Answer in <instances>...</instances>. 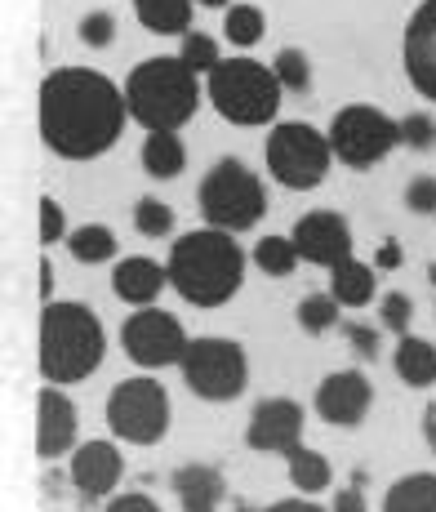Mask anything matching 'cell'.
<instances>
[{"mask_svg": "<svg viewBox=\"0 0 436 512\" xmlns=\"http://www.w3.org/2000/svg\"><path fill=\"white\" fill-rule=\"evenodd\" d=\"M107 428L116 441L130 446H156L170 432V392L165 383H156L152 374L138 379H121L107 392Z\"/></svg>", "mask_w": 436, "mask_h": 512, "instance_id": "8", "label": "cell"}, {"mask_svg": "<svg viewBox=\"0 0 436 512\" xmlns=\"http://www.w3.org/2000/svg\"><path fill=\"white\" fill-rule=\"evenodd\" d=\"M361 481L365 477H356L352 486H343L339 495H334V508L330 512H370V508H365V495H361Z\"/></svg>", "mask_w": 436, "mask_h": 512, "instance_id": "40", "label": "cell"}, {"mask_svg": "<svg viewBox=\"0 0 436 512\" xmlns=\"http://www.w3.org/2000/svg\"><path fill=\"white\" fill-rule=\"evenodd\" d=\"M272 72H276V81H281L290 94H307V90H312V63H307L303 49L285 45L281 54L272 58Z\"/></svg>", "mask_w": 436, "mask_h": 512, "instance_id": "30", "label": "cell"}, {"mask_svg": "<svg viewBox=\"0 0 436 512\" xmlns=\"http://www.w3.org/2000/svg\"><path fill=\"white\" fill-rule=\"evenodd\" d=\"M187 330L174 312L165 308H138L125 317L121 326V348L134 366L143 370H165V366H183L187 357Z\"/></svg>", "mask_w": 436, "mask_h": 512, "instance_id": "11", "label": "cell"}, {"mask_svg": "<svg viewBox=\"0 0 436 512\" xmlns=\"http://www.w3.org/2000/svg\"><path fill=\"white\" fill-rule=\"evenodd\" d=\"M196 0H134L138 23L152 36H187Z\"/></svg>", "mask_w": 436, "mask_h": 512, "instance_id": "22", "label": "cell"}, {"mask_svg": "<svg viewBox=\"0 0 436 512\" xmlns=\"http://www.w3.org/2000/svg\"><path fill=\"white\" fill-rule=\"evenodd\" d=\"M130 103L94 67H58L41 81V139L63 161H94L121 139Z\"/></svg>", "mask_w": 436, "mask_h": 512, "instance_id": "1", "label": "cell"}, {"mask_svg": "<svg viewBox=\"0 0 436 512\" xmlns=\"http://www.w3.org/2000/svg\"><path fill=\"white\" fill-rule=\"evenodd\" d=\"M170 285V268H161L147 254H130L112 268V294L130 308H156V294Z\"/></svg>", "mask_w": 436, "mask_h": 512, "instance_id": "18", "label": "cell"}, {"mask_svg": "<svg viewBox=\"0 0 436 512\" xmlns=\"http://www.w3.org/2000/svg\"><path fill=\"white\" fill-rule=\"evenodd\" d=\"M405 205H410L414 214H436V179L432 174H414V179L405 183Z\"/></svg>", "mask_w": 436, "mask_h": 512, "instance_id": "36", "label": "cell"}, {"mask_svg": "<svg viewBox=\"0 0 436 512\" xmlns=\"http://www.w3.org/2000/svg\"><path fill=\"white\" fill-rule=\"evenodd\" d=\"M379 321H383V330H392V334H410V321H414V303H410V294H401V290H388L379 299Z\"/></svg>", "mask_w": 436, "mask_h": 512, "instance_id": "33", "label": "cell"}, {"mask_svg": "<svg viewBox=\"0 0 436 512\" xmlns=\"http://www.w3.org/2000/svg\"><path fill=\"white\" fill-rule=\"evenodd\" d=\"M290 241H294V250H299V259L316 263V268H330L334 272L339 263L352 259V228H348V219H343V214H334V210L303 214V219L294 223Z\"/></svg>", "mask_w": 436, "mask_h": 512, "instance_id": "13", "label": "cell"}, {"mask_svg": "<svg viewBox=\"0 0 436 512\" xmlns=\"http://www.w3.org/2000/svg\"><path fill=\"white\" fill-rule=\"evenodd\" d=\"M201 5H205V9H223L227 0H201Z\"/></svg>", "mask_w": 436, "mask_h": 512, "instance_id": "45", "label": "cell"}, {"mask_svg": "<svg viewBox=\"0 0 436 512\" xmlns=\"http://www.w3.org/2000/svg\"><path fill=\"white\" fill-rule=\"evenodd\" d=\"M312 406H316V415L325 423H334V428H361L374 406V383L365 379L361 370H334L316 383Z\"/></svg>", "mask_w": 436, "mask_h": 512, "instance_id": "14", "label": "cell"}, {"mask_svg": "<svg viewBox=\"0 0 436 512\" xmlns=\"http://www.w3.org/2000/svg\"><path fill=\"white\" fill-rule=\"evenodd\" d=\"M143 170L152 179H178L187 170V147L178 134H147L143 143Z\"/></svg>", "mask_w": 436, "mask_h": 512, "instance_id": "25", "label": "cell"}, {"mask_svg": "<svg viewBox=\"0 0 436 512\" xmlns=\"http://www.w3.org/2000/svg\"><path fill=\"white\" fill-rule=\"evenodd\" d=\"M41 299L54 303V263L41 259Z\"/></svg>", "mask_w": 436, "mask_h": 512, "instance_id": "44", "label": "cell"}, {"mask_svg": "<svg viewBox=\"0 0 436 512\" xmlns=\"http://www.w3.org/2000/svg\"><path fill=\"white\" fill-rule=\"evenodd\" d=\"M183 383L201 401H236L250 383V361L236 339H218V334H201L187 343L183 357Z\"/></svg>", "mask_w": 436, "mask_h": 512, "instance_id": "9", "label": "cell"}, {"mask_svg": "<svg viewBox=\"0 0 436 512\" xmlns=\"http://www.w3.org/2000/svg\"><path fill=\"white\" fill-rule=\"evenodd\" d=\"M299 263L303 259H299L290 236H263V241L254 245V268H259L263 277H290Z\"/></svg>", "mask_w": 436, "mask_h": 512, "instance_id": "27", "label": "cell"}, {"mask_svg": "<svg viewBox=\"0 0 436 512\" xmlns=\"http://www.w3.org/2000/svg\"><path fill=\"white\" fill-rule=\"evenodd\" d=\"M285 464H290V486L299 490L303 499H312V495H321V490L334 486V468H330V459H325L321 450L299 446Z\"/></svg>", "mask_w": 436, "mask_h": 512, "instance_id": "24", "label": "cell"}, {"mask_svg": "<svg viewBox=\"0 0 436 512\" xmlns=\"http://www.w3.org/2000/svg\"><path fill=\"white\" fill-rule=\"evenodd\" d=\"M401 58H405L410 85L436 103V0H423V5L410 14L405 41H401Z\"/></svg>", "mask_w": 436, "mask_h": 512, "instance_id": "15", "label": "cell"}, {"mask_svg": "<svg viewBox=\"0 0 436 512\" xmlns=\"http://www.w3.org/2000/svg\"><path fill=\"white\" fill-rule=\"evenodd\" d=\"M125 103L147 134H178L201 107V85L183 58H143L125 81Z\"/></svg>", "mask_w": 436, "mask_h": 512, "instance_id": "4", "label": "cell"}, {"mask_svg": "<svg viewBox=\"0 0 436 512\" xmlns=\"http://www.w3.org/2000/svg\"><path fill=\"white\" fill-rule=\"evenodd\" d=\"M343 339L356 348V357H379V330L365 326V321H343Z\"/></svg>", "mask_w": 436, "mask_h": 512, "instance_id": "38", "label": "cell"}, {"mask_svg": "<svg viewBox=\"0 0 436 512\" xmlns=\"http://www.w3.org/2000/svg\"><path fill=\"white\" fill-rule=\"evenodd\" d=\"M423 441H428V450L436 455V397L428 401V410H423Z\"/></svg>", "mask_w": 436, "mask_h": 512, "instance_id": "43", "label": "cell"}, {"mask_svg": "<svg viewBox=\"0 0 436 512\" xmlns=\"http://www.w3.org/2000/svg\"><path fill=\"white\" fill-rule=\"evenodd\" d=\"M383 512H436V472H405L383 495Z\"/></svg>", "mask_w": 436, "mask_h": 512, "instance_id": "21", "label": "cell"}, {"mask_svg": "<svg viewBox=\"0 0 436 512\" xmlns=\"http://www.w3.org/2000/svg\"><path fill=\"white\" fill-rule=\"evenodd\" d=\"M196 205H201L210 228L236 236V232H250L267 214V187L245 161L223 156V161L210 165V174L196 187Z\"/></svg>", "mask_w": 436, "mask_h": 512, "instance_id": "6", "label": "cell"}, {"mask_svg": "<svg viewBox=\"0 0 436 512\" xmlns=\"http://www.w3.org/2000/svg\"><path fill=\"white\" fill-rule=\"evenodd\" d=\"M339 299L334 294H307V299H299V330L303 334H325V330H334L339 326Z\"/></svg>", "mask_w": 436, "mask_h": 512, "instance_id": "29", "label": "cell"}, {"mask_svg": "<svg viewBox=\"0 0 436 512\" xmlns=\"http://www.w3.org/2000/svg\"><path fill=\"white\" fill-rule=\"evenodd\" d=\"M263 156H267L272 179L281 187H290V192H312V187H321L325 174H330L334 147H330V134L312 130L307 121H281L267 134Z\"/></svg>", "mask_w": 436, "mask_h": 512, "instance_id": "7", "label": "cell"}, {"mask_svg": "<svg viewBox=\"0 0 436 512\" xmlns=\"http://www.w3.org/2000/svg\"><path fill=\"white\" fill-rule=\"evenodd\" d=\"M325 134H330L334 161H343L348 170H370V165H379L383 156H392L401 147V121H392L388 112L365 107V103L334 112Z\"/></svg>", "mask_w": 436, "mask_h": 512, "instance_id": "10", "label": "cell"}, {"mask_svg": "<svg viewBox=\"0 0 436 512\" xmlns=\"http://www.w3.org/2000/svg\"><path fill=\"white\" fill-rule=\"evenodd\" d=\"M134 228L143 236H170L174 232V210L161 201V196H143L134 205Z\"/></svg>", "mask_w": 436, "mask_h": 512, "instance_id": "31", "label": "cell"}, {"mask_svg": "<svg viewBox=\"0 0 436 512\" xmlns=\"http://www.w3.org/2000/svg\"><path fill=\"white\" fill-rule=\"evenodd\" d=\"M178 58H183V63L192 67L196 76H201V72L210 76L214 67L223 63V58H218V41H214V36H205V32H187L183 36V49H178Z\"/></svg>", "mask_w": 436, "mask_h": 512, "instance_id": "32", "label": "cell"}, {"mask_svg": "<svg viewBox=\"0 0 436 512\" xmlns=\"http://www.w3.org/2000/svg\"><path fill=\"white\" fill-rule=\"evenodd\" d=\"M259 512H330V508H321V504H312V499H276V504H267Z\"/></svg>", "mask_w": 436, "mask_h": 512, "instance_id": "41", "label": "cell"}, {"mask_svg": "<svg viewBox=\"0 0 436 512\" xmlns=\"http://www.w3.org/2000/svg\"><path fill=\"white\" fill-rule=\"evenodd\" d=\"M210 94L214 112L232 125H272L281 112L285 85L276 81V72L259 58H223L210 72Z\"/></svg>", "mask_w": 436, "mask_h": 512, "instance_id": "5", "label": "cell"}, {"mask_svg": "<svg viewBox=\"0 0 436 512\" xmlns=\"http://www.w3.org/2000/svg\"><path fill=\"white\" fill-rule=\"evenodd\" d=\"M81 41H85V45H94V49L112 45V41H116V18H112V14H103V9L85 14V18H81Z\"/></svg>", "mask_w": 436, "mask_h": 512, "instance_id": "35", "label": "cell"}, {"mask_svg": "<svg viewBox=\"0 0 436 512\" xmlns=\"http://www.w3.org/2000/svg\"><path fill=\"white\" fill-rule=\"evenodd\" d=\"M174 495H178V508L183 512H218V504L227 499V481L214 464H183L174 468L170 477Z\"/></svg>", "mask_w": 436, "mask_h": 512, "instance_id": "19", "label": "cell"}, {"mask_svg": "<svg viewBox=\"0 0 436 512\" xmlns=\"http://www.w3.org/2000/svg\"><path fill=\"white\" fill-rule=\"evenodd\" d=\"M63 236H72L67 232L63 205H58L54 196H41V245H54V241H63Z\"/></svg>", "mask_w": 436, "mask_h": 512, "instance_id": "37", "label": "cell"}, {"mask_svg": "<svg viewBox=\"0 0 436 512\" xmlns=\"http://www.w3.org/2000/svg\"><path fill=\"white\" fill-rule=\"evenodd\" d=\"M107 512H161V504L152 495H143V490H130V495L107 499Z\"/></svg>", "mask_w": 436, "mask_h": 512, "instance_id": "39", "label": "cell"}, {"mask_svg": "<svg viewBox=\"0 0 436 512\" xmlns=\"http://www.w3.org/2000/svg\"><path fill=\"white\" fill-rule=\"evenodd\" d=\"M401 143L414 147V152H432V147H436V121L428 112L401 116Z\"/></svg>", "mask_w": 436, "mask_h": 512, "instance_id": "34", "label": "cell"}, {"mask_svg": "<svg viewBox=\"0 0 436 512\" xmlns=\"http://www.w3.org/2000/svg\"><path fill=\"white\" fill-rule=\"evenodd\" d=\"M170 285L192 308H223L245 285V250L218 228L183 232L170 245Z\"/></svg>", "mask_w": 436, "mask_h": 512, "instance_id": "2", "label": "cell"}, {"mask_svg": "<svg viewBox=\"0 0 436 512\" xmlns=\"http://www.w3.org/2000/svg\"><path fill=\"white\" fill-rule=\"evenodd\" d=\"M67 250H72L76 263L94 268V263L116 259V232L107 228V223H85V228H76L72 236H67Z\"/></svg>", "mask_w": 436, "mask_h": 512, "instance_id": "26", "label": "cell"}, {"mask_svg": "<svg viewBox=\"0 0 436 512\" xmlns=\"http://www.w3.org/2000/svg\"><path fill=\"white\" fill-rule=\"evenodd\" d=\"M330 294L339 299V308H365L374 303V268L361 259H348L330 272Z\"/></svg>", "mask_w": 436, "mask_h": 512, "instance_id": "23", "label": "cell"}, {"mask_svg": "<svg viewBox=\"0 0 436 512\" xmlns=\"http://www.w3.org/2000/svg\"><path fill=\"white\" fill-rule=\"evenodd\" d=\"M107 357V334L94 308L76 299H58L41 308V374L45 383L63 388V383L89 379Z\"/></svg>", "mask_w": 436, "mask_h": 512, "instance_id": "3", "label": "cell"}, {"mask_svg": "<svg viewBox=\"0 0 436 512\" xmlns=\"http://www.w3.org/2000/svg\"><path fill=\"white\" fill-rule=\"evenodd\" d=\"M72 486L94 504V499H107L125 477V459H121V446L116 441H81L72 450Z\"/></svg>", "mask_w": 436, "mask_h": 512, "instance_id": "17", "label": "cell"}, {"mask_svg": "<svg viewBox=\"0 0 436 512\" xmlns=\"http://www.w3.org/2000/svg\"><path fill=\"white\" fill-rule=\"evenodd\" d=\"M428 272H432V285H436V263H432V268H428Z\"/></svg>", "mask_w": 436, "mask_h": 512, "instance_id": "46", "label": "cell"}, {"mask_svg": "<svg viewBox=\"0 0 436 512\" xmlns=\"http://www.w3.org/2000/svg\"><path fill=\"white\" fill-rule=\"evenodd\" d=\"M76 432H81V415H76L72 397L45 383L36 397V455L49 464V459L76 450Z\"/></svg>", "mask_w": 436, "mask_h": 512, "instance_id": "16", "label": "cell"}, {"mask_svg": "<svg viewBox=\"0 0 436 512\" xmlns=\"http://www.w3.org/2000/svg\"><path fill=\"white\" fill-rule=\"evenodd\" d=\"M263 27H267V18H263L259 5H227L223 32H227V41H232L236 49L259 45V41H263Z\"/></svg>", "mask_w": 436, "mask_h": 512, "instance_id": "28", "label": "cell"}, {"mask_svg": "<svg viewBox=\"0 0 436 512\" xmlns=\"http://www.w3.org/2000/svg\"><path fill=\"white\" fill-rule=\"evenodd\" d=\"M392 370L405 388H432L436 383V343L419 339V334H405L392 352Z\"/></svg>", "mask_w": 436, "mask_h": 512, "instance_id": "20", "label": "cell"}, {"mask_svg": "<svg viewBox=\"0 0 436 512\" xmlns=\"http://www.w3.org/2000/svg\"><path fill=\"white\" fill-rule=\"evenodd\" d=\"M374 263H379V268H388V272H392V268H401V245H396L392 236H388V241L379 245V254H374Z\"/></svg>", "mask_w": 436, "mask_h": 512, "instance_id": "42", "label": "cell"}, {"mask_svg": "<svg viewBox=\"0 0 436 512\" xmlns=\"http://www.w3.org/2000/svg\"><path fill=\"white\" fill-rule=\"evenodd\" d=\"M245 441L259 455H285L303 446V406L294 397H263L259 406L250 410V423H245Z\"/></svg>", "mask_w": 436, "mask_h": 512, "instance_id": "12", "label": "cell"}]
</instances>
